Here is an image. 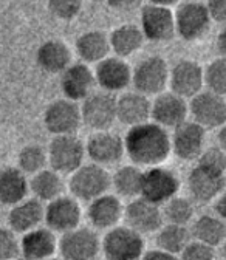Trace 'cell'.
Returning a JSON list of instances; mask_svg holds the SVG:
<instances>
[{"label":"cell","instance_id":"cell-20","mask_svg":"<svg viewBox=\"0 0 226 260\" xmlns=\"http://www.w3.org/2000/svg\"><path fill=\"white\" fill-rule=\"evenodd\" d=\"M186 186L193 202L209 203L214 202L217 195L226 187V175L196 165L187 175Z\"/></svg>","mask_w":226,"mask_h":260},{"label":"cell","instance_id":"cell-50","mask_svg":"<svg viewBox=\"0 0 226 260\" xmlns=\"http://www.w3.org/2000/svg\"><path fill=\"white\" fill-rule=\"evenodd\" d=\"M196 2H202V0H196Z\"/></svg>","mask_w":226,"mask_h":260},{"label":"cell","instance_id":"cell-40","mask_svg":"<svg viewBox=\"0 0 226 260\" xmlns=\"http://www.w3.org/2000/svg\"><path fill=\"white\" fill-rule=\"evenodd\" d=\"M20 255V245L16 233L10 228H0V260H11Z\"/></svg>","mask_w":226,"mask_h":260},{"label":"cell","instance_id":"cell-35","mask_svg":"<svg viewBox=\"0 0 226 260\" xmlns=\"http://www.w3.org/2000/svg\"><path fill=\"white\" fill-rule=\"evenodd\" d=\"M47 165H48L47 149H44L39 144H28L22 147L17 155V168L26 175H33L45 169Z\"/></svg>","mask_w":226,"mask_h":260},{"label":"cell","instance_id":"cell-29","mask_svg":"<svg viewBox=\"0 0 226 260\" xmlns=\"http://www.w3.org/2000/svg\"><path fill=\"white\" fill-rule=\"evenodd\" d=\"M29 181L19 168H4L0 171V203L13 206L26 199Z\"/></svg>","mask_w":226,"mask_h":260},{"label":"cell","instance_id":"cell-18","mask_svg":"<svg viewBox=\"0 0 226 260\" xmlns=\"http://www.w3.org/2000/svg\"><path fill=\"white\" fill-rule=\"evenodd\" d=\"M85 153L91 162L100 166H113L125 155L124 138L109 130H98L85 143Z\"/></svg>","mask_w":226,"mask_h":260},{"label":"cell","instance_id":"cell-3","mask_svg":"<svg viewBox=\"0 0 226 260\" xmlns=\"http://www.w3.org/2000/svg\"><path fill=\"white\" fill-rule=\"evenodd\" d=\"M112 175L107 172L104 166L88 162L81 165L75 172L70 174L69 189L70 193L79 202H91L100 195L109 192Z\"/></svg>","mask_w":226,"mask_h":260},{"label":"cell","instance_id":"cell-46","mask_svg":"<svg viewBox=\"0 0 226 260\" xmlns=\"http://www.w3.org/2000/svg\"><path fill=\"white\" fill-rule=\"evenodd\" d=\"M217 130V146H220L226 152V122H223Z\"/></svg>","mask_w":226,"mask_h":260},{"label":"cell","instance_id":"cell-22","mask_svg":"<svg viewBox=\"0 0 226 260\" xmlns=\"http://www.w3.org/2000/svg\"><path fill=\"white\" fill-rule=\"evenodd\" d=\"M124 215V205L116 193H103L88 202L87 220L96 231H107L119 224Z\"/></svg>","mask_w":226,"mask_h":260},{"label":"cell","instance_id":"cell-15","mask_svg":"<svg viewBox=\"0 0 226 260\" xmlns=\"http://www.w3.org/2000/svg\"><path fill=\"white\" fill-rule=\"evenodd\" d=\"M206 144V128L192 119H186L175 128L171 135L172 153L183 161H193L203 152Z\"/></svg>","mask_w":226,"mask_h":260},{"label":"cell","instance_id":"cell-32","mask_svg":"<svg viewBox=\"0 0 226 260\" xmlns=\"http://www.w3.org/2000/svg\"><path fill=\"white\" fill-rule=\"evenodd\" d=\"M141 180L143 169L137 165H125L116 169V172L110 178V189L121 199H135L141 193Z\"/></svg>","mask_w":226,"mask_h":260},{"label":"cell","instance_id":"cell-30","mask_svg":"<svg viewBox=\"0 0 226 260\" xmlns=\"http://www.w3.org/2000/svg\"><path fill=\"white\" fill-rule=\"evenodd\" d=\"M190 236L192 239L217 248L226 240V220L217 214H203L192 220Z\"/></svg>","mask_w":226,"mask_h":260},{"label":"cell","instance_id":"cell-26","mask_svg":"<svg viewBox=\"0 0 226 260\" xmlns=\"http://www.w3.org/2000/svg\"><path fill=\"white\" fill-rule=\"evenodd\" d=\"M36 62L45 73L60 75L73 62V54L63 41L48 39L39 45L36 51Z\"/></svg>","mask_w":226,"mask_h":260},{"label":"cell","instance_id":"cell-21","mask_svg":"<svg viewBox=\"0 0 226 260\" xmlns=\"http://www.w3.org/2000/svg\"><path fill=\"white\" fill-rule=\"evenodd\" d=\"M96 78L91 70L90 63L76 62L70 63L69 67L60 73V90L63 98H69L72 101H84L85 98L94 91Z\"/></svg>","mask_w":226,"mask_h":260},{"label":"cell","instance_id":"cell-14","mask_svg":"<svg viewBox=\"0 0 226 260\" xmlns=\"http://www.w3.org/2000/svg\"><path fill=\"white\" fill-rule=\"evenodd\" d=\"M96 85L112 94L125 91L132 85V67L119 56H107L94 63Z\"/></svg>","mask_w":226,"mask_h":260},{"label":"cell","instance_id":"cell-42","mask_svg":"<svg viewBox=\"0 0 226 260\" xmlns=\"http://www.w3.org/2000/svg\"><path fill=\"white\" fill-rule=\"evenodd\" d=\"M106 2L115 11H134L143 5L144 0H106Z\"/></svg>","mask_w":226,"mask_h":260},{"label":"cell","instance_id":"cell-6","mask_svg":"<svg viewBox=\"0 0 226 260\" xmlns=\"http://www.w3.org/2000/svg\"><path fill=\"white\" fill-rule=\"evenodd\" d=\"M57 251L67 260H91L101 254V237L94 228L76 226L60 234L57 239Z\"/></svg>","mask_w":226,"mask_h":260},{"label":"cell","instance_id":"cell-43","mask_svg":"<svg viewBox=\"0 0 226 260\" xmlns=\"http://www.w3.org/2000/svg\"><path fill=\"white\" fill-rule=\"evenodd\" d=\"M141 258H144V260H174L175 257L172 254H169L168 251L156 246L153 249H146Z\"/></svg>","mask_w":226,"mask_h":260},{"label":"cell","instance_id":"cell-5","mask_svg":"<svg viewBox=\"0 0 226 260\" xmlns=\"http://www.w3.org/2000/svg\"><path fill=\"white\" fill-rule=\"evenodd\" d=\"M48 165L51 169L62 175H70L81 165H84L85 143L76 137V134L70 135H54L47 149Z\"/></svg>","mask_w":226,"mask_h":260},{"label":"cell","instance_id":"cell-16","mask_svg":"<svg viewBox=\"0 0 226 260\" xmlns=\"http://www.w3.org/2000/svg\"><path fill=\"white\" fill-rule=\"evenodd\" d=\"M122 220L127 226H131L132 230L138 231L143 236L156 233L161 224L165 223L161 206L143 197L131 199V202L124 206Z\"/></svg>","mask_w":226,"mask_h":260},{"label":"cell","instance_id":"cell-25","mask_svg":"<svg viewBox=\"0 0 226 260\" xmlns=\"http://www.w3.org/2000/svg\"><path fill=\"white\" fill-rule=\"evenodd\" d=\"M45 206L44 202L33 199H23L19 203L13 205L8 212L10 230L16 234H25L44 223Z\"/></svg>","mask_w":226,"mask_h":260},{"label":"cell","instance_id":"cell-11","mask_svg":"<svg viewBox=\"0 0 226 260\" xmlns=\"http://www.w3.org/2000/svg\"><path fill=\"white\" fill-rule=\"evenodd\" d=\"M189 116L206 130H215L226 122V100L211 90H202L189 100Z\"/></svg>","mask_w":226,"mask_h":260},{"label":"cell","instance_id":"cell-49","mask_svg":"<svg viewBox=\"0 0 226 260\" xmlns=\"http://www.w3.org/2000/svg\"><path fill=\"white\" fill-rule=\"evenodd\" d=\"M93 2H100V0H93Z\"/></svg>","mask_w":226,"mask_h":260},{"label":"cell","instance_id":"cell-28","mask_svg":"<svg viewBox=\"0 0 226 260\" xmlns=\"http://www.w3.org/2000/svg\"><path fill=\"white\" fill-rule=\"evenodd\" d=\"M109 41H110V50L115 53V56L125 59L143 48L146 38L138 25L122 23L110 32Z\"/></svg>","mask_w":226,"mask_h":260},{"label":"cell","instance_id":"cell-7","mask_svg":"<svg viewBox=\"0 0 226 260\" xmlns=\"http://www.w3.org/2000/svg\"><path fill=\"white\" fill-rule=\"evenodd\" d=\"M180 180L177 174L163 165L150 166L143 171L141 180V193L140 197L163 206L168 200L178 193Z\"/></svg>","mask_w":226,"mask_h":260},{"label":"cell","instance_id":"cell-13","mask_svg":"<svg viewBox=\"0 0 226 260\" xmlns=\"http://www.w3.org/2000/svg\"><path fill=\"white\" fill-rule=\"evenodd\" d=\"M82 220V208L79 200L73 195H59L57 199L51 200L45 206L44 223L51 231L63 234L73 228L79 226Z\"/></svg>","mask_w":226,"mask_h":260},{"label":"cell","instance_id":"cell-45","mask_svg":"<svg viewBox=\"0 0 226 260\" xmlns=\"http://www.w3.org/2000/svg\"><path fill=\"white\" fill-rule=\"evenodd\" d=\"M217 50H218L220 56L226 57V23L220 29L218 36H217Z\"/></svg>","mask_w":226,"mask_h":260},{"label":"cell","instance_id":"cell-17","mask_svg":"<svg viewBox=\"0 0 226 260\" xmlns=\"http://www.w3.org/2000/svg\"><path fill=\"white\" fill-rule=\"evenodd\" d=\"M189 118V101L183 96L169 91H161L155 94L152 101L150 119L168 130L175 128Z\"/></svg>","mask_w":226,"mask_h":260},{"label":"cell","instance_id":"cell-36","mask_svg":"<svg viewBox=\"0 0 226 260\" xmlns=\"http://www.w3.org/2000/svg\"><path fill=\"white\" fill-rule=\"evenodd\" d=\"M205 87L217 94L226 96V57L220 56L203 69Z\"/></svg>","mask_w":226,"mask_h":260},{"label":"cell","instance_id":"cell-39","mask_svg":"<svg viewBox=\"0 0 226 260\" xmlns=\"http://www.w3.org/2000/svg\"><path fill=\"white\" fill-rule=\"evenodd\" d=\"M184 260H214L217 257L215 248L211 245H206L200 240L190 239V242L186 245L183 252L180 254Z\"/></svg>","mask_w":226,"mask_h":260},{"label":"cell","instance_id":"cell-8","mask_svg":"<svg viewBox=\"0 0 226 260\" xmlns=\"http://www.w3.org/2000/svg\"><path fill=\"white\" fill-rule=\"evenodd\" d=\"M82 124L93 132L109 130L116 119V98L109 91H93L81 101Z\"/></svg>","mask_w":226,"mask_h":260},{"label":"cell","instance_id":"cell-1","mask_svg":"<svg viewBox=\"0 0 226 260\" xmlns=\"http://www.w3.org/2000/svg\"><path fill=\"white\" fill-rule=\"evenodd\" d=\"M124 150L128 159L140 168L163 165L172 153L171 135L168 128L146 121L128 127L124 137Z\"/></svg>","mask_w":226,"mask_h":260},{"label":"cell","instance_id":"cell-31","mask_svg":"<svg viewBox=\"0 0 226 260\" xmlns=\"http://www.w3.org/2000/svg\"><path fill=\"white\" fill-rule=\"evenodd\" d=\"M66 190V181H63V175L56 172L54 169H42L36 174H33L29 180V192L35 197L44 203H48Z\"/></svg>","mask_w":226,"mask_h":260},{"label":"cell","instance_id":"cell-23","mask_svg":"<svg viewBox=\"0 0 226 260\" xmlns=\"http://www.w3.org/2000/svg\"><path fill=\"white\" fill-rule=\"evenodd\" d=\"M20 255L28 260H45L56 254L57 237L48 226H38L25 234L19 240Z\"/></svg>","mask_w":226,"mask_h":260},{"label":"cell","instance_id":"cell-38","mask_svg":"<svg viewBox=\"0 0 226 260\" xmlns=\"http://www.w3.org/2000/svg\"><path fill=\"white\" fill-rule=\"evenodd\" d=\"M197 165L217 174L226 175V152L220 146L203 149V152L197 158Z\"/></svg>","mask_w":226,"mask_h":260},{"label":"cell","instance_id":"cell-34","mask_svg":"<svg viewBox=\"0 0 226 260\" xmlns=\"http://www.w3.org/2000/svg\"><path fill=\"white\" fill-rule=\"evenodd\" d=\"M163 217L166 223L174 224H184L187 226L196 218V206H193V200L187 197H180L177 193L175 197L168 200L163 206Z\"/></svg>","mask_w":226,"mask_h":260},{"label":"cell","instance_id":"cell-2","mask_svg":"<svg viewBox=\"0 0 226 260\" xmlns=\"http://www.w3.org/2000/svg\"><path fill=\"white\" fill-rule=\"evenodd\" d=\"M146 251L143 234L127 224H116L101 239V252L109 260H138Z\"/></svg>","mask_w":226,"mask_h":260},{"label":"cell","instance_id":"cell-24","mask_svg":"<svg viewBox=\"0 0 226 260\" xmlns=\"http://www.w3.org/2000/svg\"><path fill=\"white\" fill-rule=\"evenodd\" d=\"M150 96L141 91H124L116 100V119L128 127L150 121Z\"/></svg>","mask_w":226,"mask_h":260},{"label":"cell","instance_id":"cell-48","mask_svg":"<svg viewBox=\"0 0 226 260\" xmlns=\"http://www.w3.org/2000/svg\"><path fill=\"white\" fill-rule=\"evenodd\" d=\"M220 246H221V249H220V251H221V257L226 258V240H224Z\"/></svg>","mask_w":226,"mask_h":260},{"label":"cell","instance_id":"cell-47","mask_svg":"<svg viewBox=\"0 0 226 260\" xmlns=\"http://www.w3.org/2000/svg\"><path fill=\"white\" fill-rule=\"evenodd\" d=\"M180 0H149V4H153V5H161V7H175L178 5Z\"/></svg>","mask_w":226,"mask_h":260},{"label":"cell","instance_id":"cell-9","mask_svg":"<svg viewBox=\"0 0 226 260\" xmlns=\"http://www.w3.org/2000/svg\"><path fill=\"white\" fill-rule=\"evenodd\" d=\"M169 70L166 59L149 56L132 69V85L143 94L155 96L169 87Z\"/></svg>","mask_w":226,"mask_h":260},{"label":"cell","instance_id":"cell-41","mask_svg":"<svg viewBox=\"0 0 226 260\" xmlns=\"http://www.w3.org/2000/svg\"><path fill=\"white\" fill-rule=\"evenodd\" d=\"M205 5L212 22L226 23V0H208Z\"/></svg>","mask_w":226,"mask_h":260},{"label":"cell","instance_id":"cell-12","mask_svg":"<svg viewBox=\"0 0 226 260\" xmlns=\"http://www.w3.org/2000/svg\"><path fill=\"white\" fill-rule=\"evenodd\" d=\"M44 125L53 137L76 134L82 125L79 104L69 98L53 101L44 112Z\"/></svg>","mask_w":226,"mask_h":260},{"label":"cell","instance_id":"cell-27","mask_svg":"<svg viewBox=\"0 0 226 260\" xmlns=\"http://www.w3.org/2000/svg\"><path fill=\"white\" fill-rule=\"evenodd\" d=\"M76 54L85 63H98L110 54V41L109 35L101 29L85 31L76 39L75 44Z\"/></svg>","mask_w":226,"mask_h":260},{"label":"cell","instance_id":"cell-37","mask_svg":"<svg viewBox=\"0 0 226 260\" xmlns=\"http://www.w3.org/2000/svg\"><path fill=\"white\" fill-rule=\"evenodd\" d=\"M84 7V0H47L50 14L59 20L69 22L76 19Z\"/></svg>","mask_w":226,"mask_h":260},{"label":"cell","instance_id":"cell-4","mask_svg":"<svg viewBox=\"0 0 226 260\" xmlns=\"http://www.w3.org/2000/svg\"><path fill=\"white\" fill-rule=\"evenodd\" d=\"M175 16V32L186 42H197L203 39L211 29V16L203 2L184 0L177 10Z\"/></svg>","mask_w":226,"mask_h":260},{"label":"cell","instance_id":"cell-10","mask_svg":"<svg viewBox=\"0 0 226 260\" xmlns=\"http://www.w3.org/2000/svg\"><path fill=\"white\" fill-rule=\"evenodd\" d=\"M140 28L146 41L163 44L172 41L175 32V16L169 7L146 4L141 7Z\"/></svg>","mask_w":226,"mask_h":260},{"label":"cell","instance_id":"cell-44","mask_svg":"<svg viewBox=\"0 0 226 260\" xmlns=\"http://www.w3.org/2000/svg\"><path fill=\"white\" fill-rule=\"evenodd\" d=\"M214 211L218 217L226 220V187L217 195L214 200Z\"/></svg>","mask_w":226,"mask_h":260},{"label":"cell","instance_id":"cell-33","mask_svg":"<svg viewBox=\"0 0 226 260\" xmlns=\"http://www.w3.org/2000/svg\"><path fill=\"white\" fill-rule=\"evenodd\" d=\"M156 234V246L168 251L175 258L180 257L186 245L190 242V230L184 224H174V223H163Z\"/></svg>","mask_w":226,"mask_h":260},{"label":"cell","instance_id":"cell-51","mask_svg":"<svg viewBox=\"0 0 226 260\" xmlns=\"http://www.w3.org/2000/svg\"><path fill=\"white\" fill-rule=\"evenodd\" d=\"M0 220H2V215H0Z\"/></svg>","mask_w":226,"mask_h":260},{"label":"cell","instance_id":"cell-19","mask_svg":"<svg viewBox=\"0 0 226 260\" xmlns=\"http://www.w3.org/2000/svg\"><path fill=\"white\" fill-rule=\"evenodd\" d=\"M205 87L203 67L192 59H181L169 70V88L183 96L184 100H190Z\"/></svg>","mask_w":226,"mask_h":260}]
</instances>
